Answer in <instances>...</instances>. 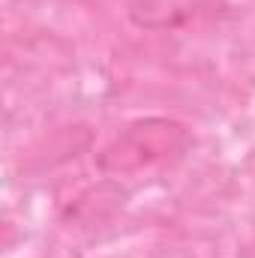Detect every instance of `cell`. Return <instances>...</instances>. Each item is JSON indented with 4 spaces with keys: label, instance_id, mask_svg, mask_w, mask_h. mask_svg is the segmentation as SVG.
I'll use <instances>...</instances> for the list:
<instances>
[{
    "label": "cell",
    "instance_id": "3957f363",
    "mask_svg": "<svg viewBox=\"0 0 255 258\" xmlns=\"http://www.w3.org/2000/svg\"><path fill=\"white\" fill-rule=\"evenodd\" d=\"M126 201V189H120V183H114L111 177L84 189L69 207L63 210V222L75 225V228H93L108 222Z\"/></svg>",
    "mask_w": 255,
    "mask_h": 258
},
{
    "label": "cell",
    "instance_id": "6da1fadb",
    "mask_svg": "<svg viewBox=\"0 0 255 258\" xmlns=\"http://www.w3.org/2000/svg\"><path fill=\"white\" fill-rule=\"evenodd\" d=\"M189 147L192 129L186 123L174 117H141L96 153V168L108 177H126L159 162H174Z\"/></svg>",
    "mask_w": 255,
    "mask_h": 258
},
{
    "label": "cell",
    "instance_id": "7a4b0ae2",
    "mask_svg": "<svg viewBox=\"0 0 255 258\" xmlns=\"http://www.w3.org/2000/svg\"><path fill=\"white\" fill-rule=\"evenodd\" d=\"M219 0H129V21L138 30H177L210 12Z\"/></svg>",
    "mask_w": 255,
    "mask_h": 258
},
{
    "label": "cell",
    "instance_id": "277c9868",
    "mask_svg": "<svg viewBox=\"0 0 255 258\" xmlns=\"http://www.w3.org/2000/svg\"><path fill=\"white\" fill-rule=\"evenodd\" d=\"M234 258H255V237L252 240H246V243L234 252Z\"/></svg>",
    "mask_w": 255,
    "mask_h": 258
}]
</instances>
